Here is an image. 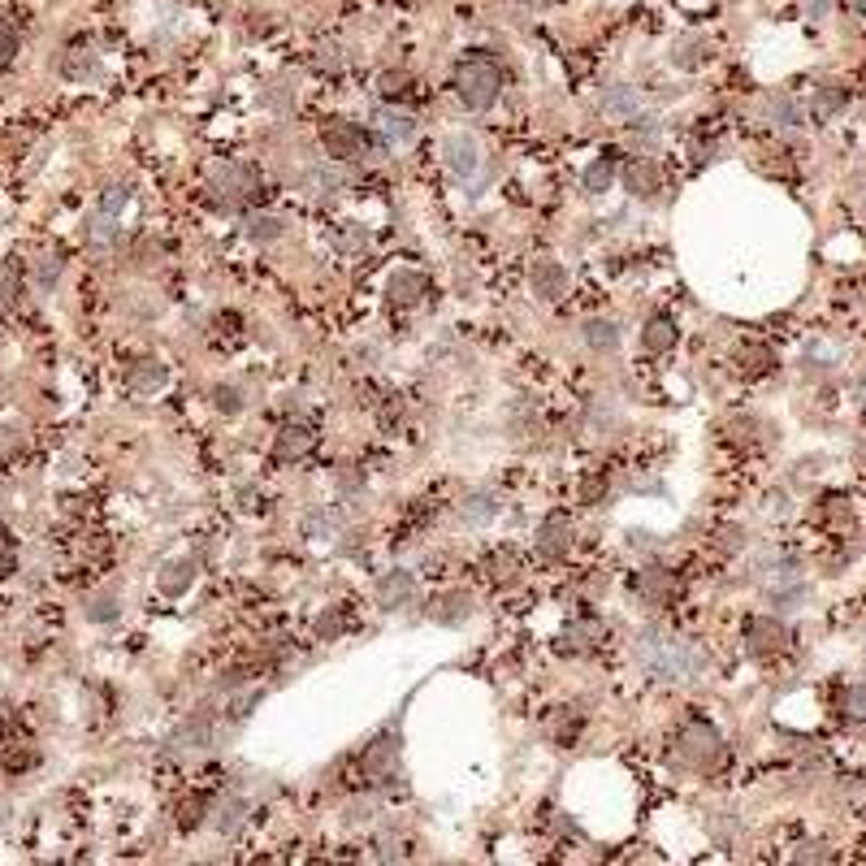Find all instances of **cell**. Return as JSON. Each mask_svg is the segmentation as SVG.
<instances>
[{
    "label": "cell",
    "mask_w": 866,
    "mask_h": 866,
    "mask_svg": "<svg viewBox=\"0 0 866 866\" xmlns=\"http://www.w3.org/2000/svg\"><path fill=\"white\" fill-rule=\"evenodd\" d=\"M494 511H498V503L490 494H472L464 503V520L468 524H485V520H494Z\"/></svg>",
    "instance_id": "29"
},
{
    "label": "cell",
    "mask_w": 866,
    "mask_h": 866,
    "mask_svg": "<svg viewBox=\"0 0 866 866\" xmlns=\"http://www.w3.org/2000/svg\"><path fill=\"white\" fill-rule=\"evenodd\" d=\"M91 70H96V52L91 48H74L70 57H65V74L70 78H87Z\"/></svg>",
    "instance_id": "32"
},
{
    "label": "cell",
    "mask_w": 866,
    "mask_h": 866,
    "mask_svg": "<svg viewBox=\"0 0 866 866\" xmlns=\"http://www.w3.org/2000/svg\"><path fill=\"white\" fill-rule=\"evenodd\" d=\"M312 446V429L308 425H282L278 429V455L282 459H299Z\"/></svg>",
    "instance_id": "20"
},
{
    "label": "cell",
    "mask_w": 866,
    "mask_h": 866,
    "mask_svg": "<svg viewBox=\"0 0 866 866\" xmlns=\"http://www.w3.org/2000/svg\"><path fill=\"white\" fill-rule=\"evenodd\" d=\"M641 347H646L650 356H663V351H672V347H676V325L663 321V317H654L646 330H641Z\"/></svg>",
    "instance_id": "18"
},
{
    "label": "cell",
    "mask_w": 866,
    "mask_h": 866,
    "mask_svg": "<svg viewBox=\"0 0 866 866\" xmlns=\"http://www.w3.org/2000/svg\"><path fill=\"white\" fill-rule=\"evenodd\" d=\"M533 291L542 299H559L568 291V269L559 265V260H537L533 265Z\"/></svg>",
    "instance_id": "15"
},
{
    "label": "cell",
    "mask_w": 866,
    "mask_h": 866,
    "mask_svg": "<svg viewBox=\"0 0 866 866\" xmlns=\"http://www.w3.org/2000/svg\"><path fill=\"white\" fill-rule=\"evenodd\" d=\"M87 620L91 624H109V620H117V598L113 594H96L87 602Z\"/></svg>",
    "instance_id": "30"
},
{
    "label": "cell",
    "mask_w": 866,
    "mask_h": 866,
    "mask_svg": "<svg viewBox=\"0 0 866 866\" xmlns=\"http://www.w3.org/2000/svg\"><path fill=\"white\" fill-rule=\"evenodd\" d=\"M247 234H252L256 243H273V239H282V217H269V213L247 217Z\"/></svg>",
    "instance_id": "26"
},
{
    "label": "cell",
    "mask_w": 866,
    "mask_h": 866,
    "mask_svg": "<svg viewBox=\"0 0 866 866\" xmlns=\"http://www.w3.org/2000/svg\"><path fill=\"white\" fill-rule=\"evenodd\" d=\"M719 750H724V741H719V728L706 724V719H689V724H680L676 732V758L693 771H706L719 763Z\"/></svg>",
    "instance_id": "3"
},
{
    "label": "cell",
    "mask_w": 866,
    "mask_h": 866,
    "mask_svg": "<svg viewBox=\"0 0 866 866\" xmlns=\"http://www.w3.org/2000/svg\"><path fill=\"white\" fill-rule=\"evenodd\" d=\"M455 91L472 113H485L498 100V91H503V70L490 57H468L455 74Z\"/></svg>",
    "instance_id": "2"
},
{
    "label": "cell",
    "mask_w": 866,
    "mask_h": 866,
    "mask_svg": "<svg viewBox=\"0 0 866 866\" xmlns=\"http://www.w3.org/2000/svg\"><path fill=\"white\" fill-rule=\"evenodd\" d=\"M802 13L819 22V18H828V13H832V0H802Z\"/></svg>",
    "instance_id": "46"
},
{
    "label": "cell",
    "mask_w": 866,
    "mask_h": 866,
    "mask_svg": "<svg viewBox=\"0 0 866 866\" xmlns=\"http://www.w3.org/2000/svg\"><path fill=\"white\" fill-rule=\"evenodd\" d=\"M637 654H641V663H646L654 676H663V680H693L706 667L702 654L693 650L689 641H680V637H646L637 646Z\"/></svg>",
    "instance_id": "1"
},
{
    "label": "cell",
    "mask_w": 866,
    "mask_h": 866,
    "mask_svg": "<svg viewBox=\"0 0 866 866\" xmlns=\"http://www.w3.org/2000/svg\"><path fill=\"white\" fill-rule=\"evenodd\" d=\"M637 589H641V598H646V602L663 607V602L676 598V572H667V568H641Z\"/></svg>",
    "instance_id": "14"
},
{
    "label": "cell",
    "mask_w": 866,
    "mask_h": 866,
    "mask_svg": "<svg viewBox=\"0 0 866 866\" xmlns=\"http://www.w3.org/2000/svg\"><path fill=\"white\" fill-rule=\"evenodd\" d=\"M321 143L330 156H338V161H356V156L369 152V135H364L356 122H325Z\"/></svg>",
    "instance_id": "6"
},
{
    "label": "cell",
    "mask_w": 866,
    "mask_h": 866,
    "mask_svg": "<svg viewBox=\"0 0 866 866\" xmlns=\"http://www.w3.org/2000/svg\"><path fill=\"white\" fill-rule=\"evenodd\" d=\"M663 187V169L650 161V156H637L633 165L624 169V191L637 195V200H650V195H659Z\"/></svg>",
    "instance_id": "8"
},
{
    "label": "cell",
    "mask_w": 866,
    "mask_h": 866,
    "mask_svg": "<svg viewBox=\"0 0 866 866\" xmlns=\"http://www.w3.org/2000/svg\"><path fill=\"white\" fill-rule=\"evenodd\" d=\"M13 52H18V31H13L5 18H0V70H5V65L13 61Z\"/></svg>",
    "instance_id": "38"
},
{
    "label": "cell",
    "mask_w": 866,
    "mask_h": 866,
    "mask_svg": "<svg viewBox=\"0 0 866 866\" xmlns=\"http://www.w3.org/2000/svg\"><path fill=\"white\" fill-rule=\"evenodd\" d=\"M706 61H711V39H702V35L676 39L672 65H680V70H698V65H706Z\"/></svg>",
    "instance_id": "17"
},
{
    "label": "cell",
    "mask_w": 866,
    "mask_h": 866,
    "mask_svg": "<svg viewBox=\"0 0 866 866\" xmlns=\"http://www.w3.org/2000/svg\"><path fill=\"white\" fill-rule=\"evenodd\" d=\"M572 550V524L563 516H550L542 529H537V555L542 559H563Z\"/></svg>",
    "instance_id": "11"
},
{
    "label": "cell",
    "mask_w": 866,
    "mask_h": 866,
    "mask_svg": "<svg viewBox=\"0 0 866 866\" xmlns=\"http://www.w3.org/2000/svg\"><path fill=\"white\" fill-rule=\"evenodd\" d=\"M845 104H849V87H841V83L815 87V117H836Z\"/></svg>",
    "instance_id": "21"
},
{
    "label": "cell",
    "mask_w": 866,
    "mask_h": 866,
    "mask_svg": "<svg viewBox=\"0 0 866 866\" xmlns=\"http://www.w3.org/2000/svg\"><path fill=\"white\" fill-rule=\"evenodd\" d=\"M195 576H200V559L187 555V559H174V563H169L156 585H161L165 598H182V594H187V589L195 585Z\"/></svg>",
    "instance_id": "13"
},
{
    "label": "cell",
    "mask_w": 866,
    "mask_h": 866,
    "mask_svg": "<svg viewBox=\"0 0 866 866\" xmlns=\"http://www.w3.org/2000/svg\"><path fill=\"white\" fill-rule=\"evenodd\" d=\"M304 187H308L312 195H338L343 178L330 174V169H308V174H304Z\"/></svg>",
    "instance_id": "28"
},
{
    "label": "cell",
    "mask_w": 866,
    "mask_h": 866,
    "mask_svg": "<svg viewBox=\"0 0 866 866\" xmlns=\"http://www.w3.org/2000/svg\"><path fill=\"white\" fill-rule=\"evenodd\" d=\"M204 810H208V802H204V797H191V802H182V815H178V823H182V828H200Z\"/></svg>",
    "instance_id": "39"
},
{
    "label": "cell",
    "mask_w": 866,
    "mask_h": 866,
    "mask_svg": "<svg viewBox=\"0 0 866 866\" xmlns=\"http://www.w3.org/2000/svg\"><path fill=\"white\" fill-rule=\"evenodd\" d=\"M256 191H260V174L252 165H226L208 178V195H213V204H221V208H239V204L252 200Z\"/></svg>",
    "instance_id": "4"
},
{
    "label": "cell",
    "mask_w": 866,
    "mask_h": 866,
    "mask_svg": "<svg viewBox=\"0 0 866 866\" xmlns=\"http://www.w3.org/2000/svg\"><path fill=\"white\" fill-rule=\"evenodd\" d=\"M57 278H61V260L48 256L44 265H39V286H57Z\"/></svg>",
    "instance_id": "44"
},
{
    "label": "cell",
    "mask_w": 866,
    "mask_h": 866,
    "mask_svg": "<svg viewBox=\"0 0 866 866\" xmlns=\"http://www.w3.org/2000/svg\"><path fill=\"white\" fill-rule=\"evenodd\" d=\"M472 615V594L468 589H446L429 602V620L433 624H464Z\"/></svg>",
    "instance_id": "10"
},
{
    "label": "cell",
    "mask_w": 866,
    "mask_h": 866,
    "mask_svg": "<svg viewBox=\"0 0 866 866\" xmlns=\"http://www.w3.org/2000/svg\"><path fill=\"white\" fill-rule=\"evenodd\" d=\"M421 295H425V278L421 273H395V278H390V299H395V304H403V308H412V304H421Z\"/></svg>",
    "instance_id": "19"
},
{
    "label": "cell",
    "mask_w": 866,
    "mask_h": 866,
    "mask_svg": "<svg viewBox=\"0 0 866 866\" xmlns=\"http://www.w3.org/2000/svg\"><path fill=\"white\" fill-rule=\"evenodd\" d=\"M161 382H165L161 360H135V369H130V386L135 390H156Z\"/></svg>",
    "instance_id": "25"
},
{
    "label": "cell",
    "mask_w": 866,
    "mask_h": 866,
    "mask_svg": "<svg viewBox=\"0 0 866 866\" xmlns=\"http://www.w3.org/2000/svg\"><path fill=\"white\" fill-rule=\"evenodd\" d=\"M18 304V273H13L9 265H0V312Z\"/></svg>",
    "instance_id": "34"
},
{
    "label": "cell",
    "mask_w": 866,
    "mask_h": 866,
    "mask_svg": "<svg viewBox=\"0 0 866 866\" xmlns=\"http://www.w3.org/2000/svg\"><path fill=\"white\" fill-rule=\"evenodd\" d=\"M399 750H403V741L395 737V732L377 737L369 750H364V758H360L364 776H390V771H395V763H399Z\"/></svg>",
    "instance_id": "9"
},
{
    "label": "cell",
    "mask_w": 866,
    "mask_h": 866,
    "mask_svg": "<svg viewBox=\"0 0 866 866\" xmlns=\"http://www.w3.org/2000/svg\"><path fill=\"white\" fill-rule=\"evenodd\" d=\"M113 221H117V217H113V213H104V208H100V213H91V217H87V234H91V243H100V247L109 243V239H113V230H117Z\"/></svg>",
    "instance_id": "31"
},
{
    "label": "cell",
    "mask_w": 866,
    "mask_h": 866,
    "mask_svg": "<svg viewBox=\"0 0 866 866\" xmlns=\"http://www.w3.org/2000/svg\"><path fill=\"white\" fill-rule=\"evenodd\" d=\"M18 446H22V429H0V455L18 451Z\"/></svg>",
    "instance_id": "47"
},
{
    "label": "cell",
    "mask_w": 866,
    "mask_h": 866,
    "mask_svg": "<svg viewBox=\"0 0 866 866\" xmlns=\"http://www.w3.org/2000/svg\"><path fill=\"white\" fill-rule=\"evenodd\" d=\"M13 563H18V550H13V537L0 529V581L13 572Z\"/></svg>",
    "instance_id": "40"
},
{
    "label": "cell",
    "mask_w": 866,
    "mask_h": 866,
    "mask_svg": "<svg viewBox=\"0 0 866 866\" xmlns=\"http://www.w3.org/2000/svg\"><path fill=\"white\" fill-rule=\"evenodd\" d=\"M442 156H446V169H451L459 182H468L481 169V148H477V139L472 135H464V130H459V135H446Z\"/></svg>",
    "instance_id": "7"
},
{
    "label": "cell",
    "mask_w": 866,
    "mask_h": 866,
    "mask_svg": "<svg viewBox=\"0 0 866 866\" xmlns=\"http://www.w3.org/2000/svg\"><path fill=\"white\" fill-rule=\"evenodd\" d=\"M217 408H221V412H230V416L239 412V408H243L239 390H234V386H221V390H217Z\"/></svg>",
    "instance_id": "43"
},
{
    "label": "cell",
    "mask_w": 866,
    "mask_h": 866,
    "mask_svg": "<svg viewBox=\"0 0 866 866\" xmlns=\"http://www.w3.org/2000/svg\"><path fill=\"white\" fill-rule=\"evenodd\" d=\"M771 117H776V126H797V104L784 96V100H771Z\"/></svg>",
    "instance_id": "41"
},
{
    "label": "cell",
    "mask_w": 866,
    "mask_h": 866,
    "mask_svg": "<svg viewBox=\"0 0 866 866\" xmlns=\"http://www.w3.org/2000/svg\"><path fill=\"white\" fill-rule=\"evenodd\" d=\"M615 174H620V169H615V156H598V161L585 169V191L589 195H602L615 182Z\"/></svg>",
    "instance_id": "23"
},
{
    "label": "cell",
    "mask_w": 866,
    "mask_h": 866,
    "mask_svg": "<svg viewBox=\"0 0 866 866\" xmlns=\"http://www.w3.org/2000/svg\"><path fill=\"white\" fill-rule=\"evenodd\" d=\"M312 628H317V637H321V641H334L338 633H343V615H338V611H321V615H317V624H312Z\"/></svg>",
    "instance_id": "37"
},
{
    "label": "cell",
    "mask_w": 866,
    "mask_h": 866,
    "mask_svg": "<svg viewBox=\"0 0 866 866\" xmlns=\"http://www.w3.org/2000/svg\"><path fill=\"white\" fill-rule=\"evenodd\" d=\"M317 65H321V70H343V52H338L334 44L330 48H317Z\"/></svg>",
    "instance_id": "45"
},
{
    "label": "cell",
    "mask_w": 866,
    "mask_h": 866,
    "mask_svg": "<svg viewBox=\"0 0 866 866\" xmlns=\"http://www.w3.org/2000/svg\"><path fill=\"white\" fill-rule=\"evenodd\" d=\"M841 711L854 715V719H866V685H849V689H845Z\"/></svg>",
    "instance_id": "35"
},
{
    "label": "cell",
    "mask_w": 866,
    "mask_h": 866,
    "mask_svg": "<svg viewBox=\"0 0 866 866\" xmlns=\"http://www.w3.org/2000/svg\"><path fill=\"white\" fill-rule=\"evenodd\" d=\"M412 594H416L412 572H390V576H382V585H377V602H382L386 611H395V607H403V602H412Z\"/></svg>",
    "instance_id": "16"
},
{
    "label": "cell",
    "mask_w": 866,
    "mask_h": 866,
    "mask_svg": "<svg viewBox=\"0 0 866 866\" xmlns=\"http://www.w3.org/2000/svg\"><path fill=\"white\" fill-rule=\"evenodd\" d=\"M217 815H221V819H217V828H221V832H234V828L243 823V802H234V797H230V802H221V806H217Z\"/></svg>",
    "instance_id": "36"
},
{
    "label": "cell",
    "mask_w": 866,
    "mask_h": 866,
    "mask_svg": "<svg viewBox=\"0 0 866 866\" xmlns=\"http://www.w3.org/2000/svg\"><path fill=\"white\" fill-rule=\"evenodd\" d=\"M598 109L607 113V117H615V122H633V117L641 113V96L633 87H624V83H615V87H607L598 96Z\"/></svg>",
    "instance_id": "12"
},
{
    "label": "cell",
    "mask_w": 866,
    "mask_h": 866,
    "mask_svg": "<svg viewBox=\"0 0 866 866\" xmlns=\"http://www.w3.org/2000/svg\"><path fill=\"white\" fill-rule=\"evenodd\" d=\"M832 858L836 854L823 841H802V845L793 849V862H832Z\"/></svg>",
    "instance_id": "33"
},
{
    "label": "cell",
    "mask_w": 866,
    "mask_h": 866,
    "mask_svg": "<svg viewBox=\"0 0 866 866\" xmlns=\"http://www.w3.org/2000/svg\"><path fill=\"white\" fill-rule=\"evenodd\" d=\"M403 91H408V74H395V70L382 74V96L395 100V96H403Z\"/></svg>",
    "instance_id": "42"
},
{
    "label": "cell",
    "mask_w": 866,
    "mask_h": 866,
    "mask_svg": "<svg viewBox=\"0 0 866 866\" xmlns=\"http://www.w3.org/2000/svg\"><path fill=\"white\" fill-rule=\"evenodd\" d=\"M745 542H750V533H745L741 524H724V529L715 533V550H719V555H737V550H745Z\"/></svg>",
    "instance_id": "27"
},
{
    "label": "cell",
    "mask_w": 866,
    "mask_h": 866,
    "mask_svg": "<svg viewBox=\"0 0 866 866\" xmlns=\"http://www.w3.org/2000/svg\"><path fill=\"white\" fill-rule=\"evenodd\" d=\"M745 650L758 654V659L789 650V628H784L776 615H758V620L745 624Z\"/></svg>",
    "instance_id": "5"
},
{
    "label": "cell",
    "mask_w": 866,
    "mask_h": 866,
    "mask_svg": "<svg viewBox=\"0 0 866 866\" xmlns=\"http://www.w3.org/2000/svg\"><path fill=\"white\" fill-rule=\"evenodd\" d=\"M854 5H858V13H862V18H866V0H854Z\"/></svg>",
    "instance_id": "48"
},
{
    "label": "cell",
    "mask_w": 866,
    "mask_h": 866,
    "mask_svg": "<svg viewBox=\"0 0 866 866\" xmlns=\"http://www.w3.org/2000/svg\"><path fill=\"white\" fill-rule=\"evenodd\" d=\"M585 343L598 351V356H607V351L620 347V325L615 321H589L585 325Z\"/></svg>",
    "instance_id": "22"
},
{
    "label": "cell",
    "mask_w": 866,
    "mask_h": 866,
    "mask_svg": "<svg viewBox=\"0 0 866 866\" xmlns=\"http://www.w3.org/2000/svg\"><path fill=\"white\" fill-rule=\"evenodd\" d=\"M377 122H382V135H386L390 143H408V139L416 135V122H412L408 113H382Z\"/></svg>",
    "instance_id": "24"
}]
</instances>
